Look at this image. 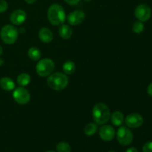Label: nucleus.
Returning a JSON list of instances; mask_svg holds the SVG:
<instances>
[{
	"label": "nucleus",
	"instance_id": "2",
	"mask_svg": "<svg viewBox=\"0 0 152 152\" xmlns=\"http://www.w3.org/2000/svg\"><path fill=\"white\" fill-rule=\"evenodd\" d=\"M48 18L51 25L55 26L62 25L66 18L65 10L60 4H51L48 10Z\"/></svg>",
	"mask_w": 152,
	"mask_h": 152
},
{
	"label": "nucleus",
	"instance_id": "18",
	"mask_svg": "<svg viewBox=\"0 0 152 152\" xmlns=\"http://www.w3.org/2000/svg\"><path fill=\"white\" fill-rule=\"evenodd\" d=\"M31 80V76L29 74L22 73V74H20L18 76L17 79H16V82H17V83L19 86L24 87V86H26L29 84Z\"/></svg>",
	"mask_w": 152,
	"mask_h": 152
},
{
	"label": "nucleus",
	"instance_id": "32",
	"mask_svg": "<svg viewBox=\"0 0 152 152\" xmlns=\"http://www.w3.org/2000/svg\"><path fill=\"white\" fill-rule=\"evenodd\" d=\"M84 1H91V0H84Z\"/></svg>",
	"mask_w": 152,
	"mask_h": 152
},
{
	"label": "nucleus",
	"instance_id": "10",
	"mask_svg": "<svg viewBox=\"0 0 152 152\" xmlns=\"http://www.w3.org/2000/svg\"><path fill=\"white\" fill-rule=\"evenodd\" d=\"M99 135L103 141L109 142L114 138L116 135V132L111 126L104 125L99 129Z\"/></svg>",
	"mask_w": 152,
	"mask_h": 152
},
{
	"label": "nucleus",
	"instance_id": "16",
	"mask_svg": "<svg viewBox=\"0 0 152 152\" xmlns=\"http://www.w3.org/2000/svg\"><path fill=\"white\" fill-rule=\"evenodd\" d=\"M59 36L64 39H68L71 37L73 31L71 28L67 25H62L58 30Z\"/></svg>",
	"mask_w": 152,
	"mask_h": 152
},
{
	"label": "nucleus",
	"instance_id": "31",
	"mask_svg": "<svg viewBox=\"0 0 152 152\" xmlns=\"http://www.w3.org/2000/svg\"><path fill=\"white\" fill-rule=\"evenodd\" d=\"M25 29H20V30H19V33H25Z\"/></svg>",
	"mask_w": 152,
	"mask_h": 152
},
{
	"label": "nucleus",
	"instance_id": "27",
	"mask_svg": "<svg viewBox=\"0 0 152 152\" xmlns=\"http://www.w3.org/2000/svg\"><path fill=\"white\" fill-rule=\"evenodd\" d=\"M126 152H138V151L136 148H134V147H132V148H128Z\"/></svg>",
	"mask_w": 152,
	"mask_h": 152
},
{
	"label": "nucleus",
	"instance_id": "12",
	"mask_svg": "<svg viewBox=\"0 0 152 152\" xmlns=\"http://www.w3.org/2000/svg\"><path fill=\"white\" fill-rule=\"evenodd\" d=\"M27 19V14L23 10L17 9L10 14V20L13 25H20L23 24Z\"/></svg>",
	"mask_w": 152,
	"mask_h": 152
},
{
	"label": "nucleus",
	"instance_id": "5",
	"mask_svg": "<svg viewBox=\"0 0 152 152\" xmlns=\"http://www.w3.org/2000/svg\"><path fill=\"white\" fill-rule=\"evenodd\" d=\"M55 68V64L50 59H40L37 64L36 71L39 77H45L52 74Z\"/></svg>",
	"mask_w": 152,
	"mask_h": 152
},
{
	"label": "nucleus",
	"instance_id": "4",
	"mask_svg": "<svg viewBox=\"0 0 152 152\" xmlns=\"http://www.w3.org/2000/svg\"><path fill=\"white\" fill-rule=\"evenodd\" d=\"M19 36V31L11 25H6L2 27L0 31L1 40L7 45H12L16 42Z\"/></svg>",
	"mask_w": 152,
	"mask_h": 152
},
{
	"label": "nucleus",
	"instance_id": "28",
	"mask_svg": "<svg viewBox=\"0 0 152 152\" xmlns=\"http://www.w3.org/2000/svg\"><path fill=\"white\" fill-rule=\"evenodd\" d=\"M36 1H37V0H25V2H26L27 4H33V3L35 2Z\"/></svg>",
	"mask_w": 152,
	"mask_h": 152
},
{
	"label": "nucleus",
	"instance_id": "6",
	"mask_svg": "<svg viewBox=\"0 0 152 152\" xmlns=\"http://www.w3.org/2000/svg\"><path fill=\"white\" fill-rule=\"evenodd\" d=\"M133 134L132 131L127 127L121 126L117 131V141L122 145H129L133 141Z\"/></svg>",
	"mask_w": 152,
	"mask_h": 152
},
{
	"label": "nucleus",
	"instance_id": "17",
	"mask_svg": "<svg viewBox=\"0 0 152 152\" xmlns=\"http://www.w3.org/2000/svg\"><path fill=\"white\" fill-rule=\"evenodd\" d=\"M28 57L33 61H38L41 58V51L37 47H31L28 51Z\"/></svg>",
	"mask_w": 152,
	"mask_h": 152
},
{
	"label": "nucleus",
	"instance_id": "29",
	"mask_svg": "<svg viewBox=\"0 0 152 152\" xmlns=\"http://www.w3.org/2000/svg\"><path fill=\"white\" fill-rule=\"evenodd\" d=\"M3 64H4V60H3V59L0 58V66H1Z\"/></svg>",
	"mask_w": 152,
	"mask_h": 152
},
{
	"label": "nucleus",
	"instance_id": "19",
	"mask_svg": "<svg viewBox=\"0 0 152 152\" xmlns=\"http://www.w3.org/2000/svg\"><path fill=\"white\" fill-rule=\"evenodd\" d=\"M62 69L64 73L67 75L72 74L76 70V65L72 61H67L62 65Z\"/></svg>",
	"mask_w": 152,
	"mask_h": 152
},
{
	"label": "nucleus",
	"instance_id": "33",
	"mask_svg": "<svg viewBox=\"0 0 152 152\" xmlns=\"http://www.w3.org/2000/svg\"><path fill=\"white\" fill-rule=\"evenodd\" d=\"M108 152H117V151H108Z\"/></svg>",
	"mask_w": 152,
	"mask_h": 152
},
{
	"label": "nucleus",
	"instance_id": "1",
	"mask_svg": "<svg viewBox=\"0 0 152 152\" xmlns=\"http://www.w3.org/2000/svg\"><path fill=\"white\" fill-rule=\"evenodd\" d=\"M92 117L97 125L105 124L108 123L111 117L109 108L102 102L96 104L92 110Z\"/></svg>",
	"mask_w": 152,
	"mask_h": 152
},
{
	"label": "nucleus",
	"instance_id": "9",
	"mask_svg": "<svg viewBox=\"0 0 152 152\" xmlns=\"http://www.w3.org/2000/svg\"><path fill=\"white\" fill-rule=\"evenodd\" d=\"M143 118L139 114H131L126 117L125 123L131 129H137L143 124Z\"/></svg>",
	"mask_w": 152,
	"mask_h": 152
},
{
	"label": "nucleus",
	"instance_id": "26",
	"mask_svg": "<svg viewBox=\"0 0 152 152\" xmlns=\"http://www.w3.org/2000/svg\"><path fill=\"white\" fill-rule=\"evenodd\" d=\"M147 91H148V95H150V96H152V83L149 85V86H148V89H147Z\"/></svg>",
	"mask_w": 152,
	"mask_h": 152
},
{
	"label": "nucleus",
	"instance_id": "20",
	"mask_svg": "<svg viewBox=\"0 0 152 152\" xmlns=\"http://www.w3.org/2000/svg\"><path fill=\"white\" fill-rule=\"evenodd\" d=\"M98 130V126L96 123H90L87 124L85 127L84 132L87 136H92Z\"/></svg>",
	"mask_w": 152,
	"mask_h": 152
},
{
	"label": "nucleus",
	"instance_id": "11",
	"mask_svg": "<svg viewBox=\"0 0 152 152\" xmlns=\"http://www.w3.org/2000/svg\"><path fill=\"white\" fill-rule=\"evenodd\" d=\"M85 18H86V14L84 12L80 10H77L71 12L68 16L67 19L70 25L75 26V25L81 24L85 20Z\"/></svg>",
	"mask_w": 152,
	"mask_h": 152
},
{
	"label": "nucleus",
	"instance_id": "21",
	"mask_svg": "<svg viewBox=\"0 0 152 152\" xmlns=\"http://www.w3.org/2000/svg\"><path fill=\"white\" fill-rule=\"evenodd\" d=\"M57 152H71V148L68 143L65 142H60L56 145Z\"/></svg>",
	"mask_w": 152,
	"mask_h": 152
},
{
	"label": "nucleus",
	"instance_id": "30",
	"mask_svg": "<svg viewBox=\"0 0 152 152\" xmlns=\"http://www.w3.org/2000/svg\"><path fill=\"white\" fill-rule=\"evenodd\" d=\"M2 53H3V48H2V47H1V46L0 45V56H1V55L2 54Z\"/></svg>",
	"mask_w": 152,
	"mask_h": 152
},
{
	"label": "nucleus",
	"instance_id": "23",
	"mask_svg": "<svg viewBox=\"0 0 152 152\" xmlns=\"http://www.w3.org/2000/svg\"><path fill=\"white\" fill-rule=\"evenodd\" d=\"M8 8V4L7 2L4 0H0V13H4Z\"/></svg>",
	"mask_w": 152,
	"mask_h": 152
},
{
	"label": "nucleus",
	"instance_id": "8",
	"mask_svg": "<svg viewBox=\"0 0 152 152\" xmlns=\"http://www.w3.org/2000/svg\"><path fill=\"white\" fill-rule=\"evenodd\" d=\"M135 16L140 22H144L148 21L151 16V10L148 5L140 4L136 7L134 11Z\"/></svg>",
	"mask_w": 152,
	"mask_h": 152
},
{
	"label": "nucleus",
	"instance_id": "7",
	"mask_svg": "<svg viewBox=\"0 0 152 152\" xmlns=\"http://www.w3.org/2000/svg\"><path fill=\"white\" fill-rule=\"evenodd\" d=\"M13 98L15 102H17L18 104L25 105L29 102L31 99V94L27 89L20 86L14 89V91L13 93Z\"/></svg>",
	"mask_w": 152,
	"mask_h": 152
},
{
	"label": "nucleus",
	"instance_id": "15",
	"mask_svg": "<svg viewBox=\"0 0 152 152\" xmlns=\"http://www.w3.org/2000/svg\"><path fill=\"white\" fill-rule=\"evenodd\" d=\"M111 123L115 126H120L124 121V115L120 111H116L111 114Z\"/></svg>",
	"mask_w": 152,
	"mask_h": 152
},
{
	"label": "nucleus",
	"instance_id": "13",
	"mask_svg": "<svg viewBox=\"0 0 152 152\" xmlns=\"http://www.w3.org/2000/svg\"><path fill=\"white\" fill-rule=\"evenodd\" d=\"M39 38L42 42L49 43L53 40V33L48 28H42L39 31Z\"/></svg>",
	"mask_w": 152,
	"mask_h": 152
},
{
	"label": "nucleus",
	"instance_id": "25",
	"mask_svg": "<svg viewBox=\"0 0 152 152\" xmlns=\"http://www.w3.org/2000/svg\"><path fill=\"white\" fill-rule=\"evenodd\" d=\"M65 2L70 5H76L80 1V0H64Z\"/></svg>",
	"mask_w": 152,
	"mask_h": 152
},
{
	"label": "nucleus",
	"instance_id": "3",
	"mask_svg": "<svg viewBox=\"0 0 152 152\" xmlns=\"http://www.w3.org/2000/svg\"><path fill=\"white\" fill-rule=\"evenodd\" d=\"M47 83L50 88L59 91L67 87L68 84V77L63 73H53L48 76Z\"/></svg>",
	"mask_w": 152,
	"mask_h": 152
},
{
	"label": "nucleus",
	"instance_id": "34",
	"mask_svg": "<svg viewBox=\"0 0 152 152\" xmlns=\"http://www.w3.org/2000/svg\"><path fill=\"white\" fill-rule=\"evenodd\" d=\"M46 152H54V151H46Z\"/></svg>",
	"mask_w": 152,
	"mask_h": 152
},
{
	"label": "nucleus",
	"instance_id": "22",
	"mask_svg": "<svg viewBox=\"0 0 152 152\" xmlns=\"http://www.w3.org/2000/svg\"><path fill=\"white\" fill-rule=\"evenodd\" d=\"M144 24L142 23L140 21H137V22H135L134 23L133 27H132V30H133L134 32L137 34H140L144 31Z\"/></svg>",
	"mask_w": 152,
	"mask_h": 152
},
{
	"label": "nucleus",
	"instance_id": "14",
	"mask_svg": "<svg viewBox=\"0 0 152 152\" xmlns=\"http://www.w3.org/2000/svg\"><path fill=\"white\" fill-rule=\"evenodd\" d=\"M0 87L4 91H10L15 89V83L9 77H3L0 80Z\"/></svg>",
	"mask_w": 152,
	"mask_h": 152
},
{
	"label": "nucleus",
	"instance_id": "24",
	"mask_svg": "<svg viewBox=\"0 0 152 152\" xmlns=\"http://www.w3.org/2000/svg\"><path fill=\"white\" fill-rule=\"evenodd\" d=\"M142 152H152V141L144 144L142 146Z\"/></svg>",
	"mask_w": 152,
	"mask_h": 152
}]
</instances>
